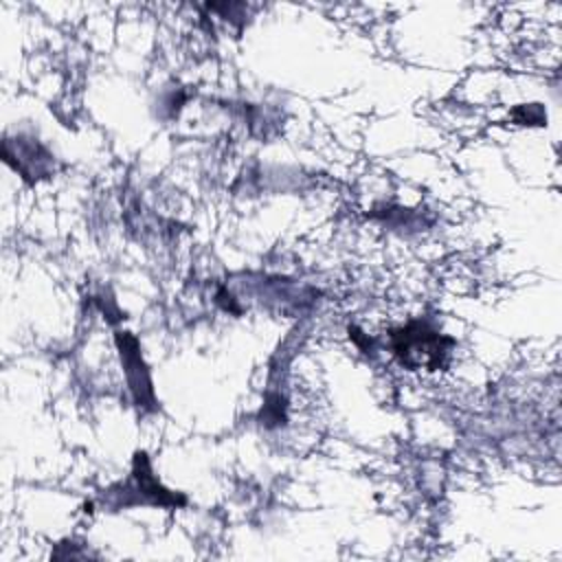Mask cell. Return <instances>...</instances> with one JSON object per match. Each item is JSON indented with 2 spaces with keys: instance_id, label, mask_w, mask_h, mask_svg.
Wrapping results in <instances>:
<instances>
[{
  "instance_id": "1",
  "label": "cell",
  "mask_w": 562,
  "mask_h": 562,
  "mask_svg": "<svg viewBox=\"0 0 562 562\" xmlns=\"http://www.w3.org/2000/svg\"><path fill=\"white\" fill-rule=\"evenodd\" d=\"M454 340L443 336L428 321H411L408 325L391 331V349L406 369L437 371L446 367Z\"/></svg>"
},
{
  "instance_id": "2",
  "label": "cell",
  "mask_w": 562,
  "mask_h": 562,
  "mask_svg": "<svg viewBox=\"0 0 562 562\" xmlns=\"http://www.w3.org/2000/svg\"><path fill=\"white\" fill-rule=\"evenodd\" d=\"M110 496H116L112 501V507H130V505H162V507H180L187 503L184 496H178L160 485V481L154 476L149 459L145 452L134 454L132 465V479L119 485V492L110 490Z\"/></svg>"
},
{
  "instance_id": "3",
  "label": "cell",
  "mask_w": 562,
  "mask_h": 562,
  "mask_svg": "<svg viewBox=\"0 0 562 562\" xmlns=\"http://www.w3.org/2000/svg\"><path fill=\"white\" fill-rule=\"evenodd\" d=\"M116 345H119L121 364H123V371H125V378H127V386L134 395V402L140 408H154L156 400H154L151 378H149V371L143 362L138 340L127 331H119L116 334Z\"/></svg>"
},
{
  "instance_id": "4",
  "label": "cell",
  "mask_w": 562,
  "mask_h": 562,
  "mask_svg": "<svg viewBox=\"0 0 562 562\" xmlns=\"http://www.w3.org/2000/svg\"><path fill=\"white\" fill-rule=\"evenodd\" d=\"M18 140V138H15ZM4 162H9L15 171H20L24 178H40L46 176L50 169V154L37 145L35 140H24L20 138L15 143V154L13 151H2Z\"/></svg>"
},
{
  "instance_id": "5",
  "label": "cell",
  "mask_w": 562,
  "mask_h": 562,
  "mask_svg": "<svg viewBox=\"0 0 562 562\" xmlns=\"http://www.w3.org/2000/svg\"><path fill=\"white\" fill-rule=\"evenodd\" d=\"M270 406H281V395H274V404H270ZM283 419V413H281V408H277V415H274V422L279 424ZM283 424V422H281Z\"/></svg>"
}]
</instances>
